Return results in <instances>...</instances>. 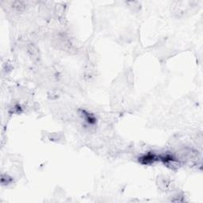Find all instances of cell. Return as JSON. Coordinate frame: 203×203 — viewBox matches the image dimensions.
<instances>
[{"instance_id": "obj_1", "label": "cell", "mask_w": 203, "mask_h": 203, "mask_svg": "<svg viewBox=\"0 0 203 203\" xmlns=\"http://www.w3.org/2000/svg\"><path fill=\"white\" fill-rule=\"evenodd\" d=\"M28 52L30 53V56H33V58H37L38 56V49H37L36 46L33 45H30L28 47Z\"/></svg>"}]
</instances>
